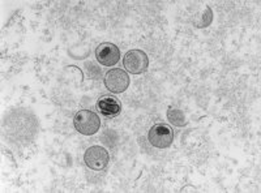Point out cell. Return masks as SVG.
<instances>
[{"label":"cell","mask_w":261,"mask_h":193,"mask_svg":"<svg viewBox=\"0 0 261 193\" xmlns=\"http://www.w3.org/2000/svg\"><path fill=\"white\" fill-rule=\"evenodd\" d=\"M73 125L76 131L85 136H92L99 131L101 119L95 113L90 110H81L74 114Z\"/></svg>","instance_id":"1"},{"label":"cell","mask_w":261,"mask_h":193,"mask_svg":"<svg viewBox=\"0 0 261 193\" xmlns=\"http://www.w3.org/2000/svg\"><path fill=\"white\" fill-rule=\"evenodd\" d=\"M148 140L157 149H166L174 141V131L167 124L157 123L150 128L148 133Z\"/></svg>","instance_id":"2"},{"label":"cell","mask_w":261,"mask_h":193,"mask_svg":"<svg viewBox=\"0 0 261 193\" xmlns=\"http://www.w3.org/2000/svg\"><path fill=\"white\" fill-rule=\"evenodd\" d=\"M84 162L90 170L101 171V170L106 169L110 162V154L103 146H90L89 149H86L85 154H84Z\"/></svg>","instance_id":"3"},{"label":"cell","mask_w":261,"mask_h":193,"mask_svg":"<svg viewBox=\"0 0 261 193\" xmlns=\"http://www.w3.org/2000/svg\"><path fill=\"white\" fill-rule=\"evenodd\" d=\"M123 66L130 74H141L148 69L149 58L143 50H129L123 58Z\"/></svg>","instance_id":"4"},{"label":"cell","mask_w":261,"mask_h":193,"mask_svg":"<svg viewBox=\"0 0 261 193\" xmlns=\"http://www.w3.org/2000/svg\"><path fill=\"white\" fill-rule=\"evenodd\" d=\"M130 78L125 71L120 68H114L107 72L105 76V87L111 93H123L128 89Z\"/></svg>","instance_id":"5"},{"label":"cell","mask_w":261,"mask_h":193,"mask_svg":"<svg viewBox=\"0 0 261 193\" xmlns=\"http://www.w3.org/2000/svg\"><path fill=\"white\" fill-rule=\"evenodd\" d=\"M95 58L101 66L111 67L115 66L120 59V50L111 42H103L95 48Z\"/></svg>","instance_id":"6"},{"label":"cell","mask_w":261,"mask_h":193,"mask_svg":"<svg viewBox=\"0 0 261 193\" xmlns=\"http://www.w3.org/2000/svg\"><path fill=\"white\" fill-rule=\"evenodd\" d=\"M97 108L107 119L115 118L122 111V103L113 95H102L97 101Z\"/></svg>","instance_id":"7"},{"label":"cell","mask_w":261,"mask_h":193,"mask_svg":"<svg viewBox=\"0 0 261 193\" xmlns=\"http://www.w3.org/2000/svg\"><path fill=\"white\" fill-rule=\"evenodd\" d=\"M167 120L175 127H183L187 124V119H186L183 111L172 106L169 107V110H167Z\"/></svg>","instance_id":"8"},{"label":"cell","mask_w":261,"mask_h":193,"mask_svg":"<svg viewBox=\"0 0 261 193\" xmlns=\"http://www.w3.org/2000/svg\"><path fill=\"white\" fill-rule=\"evenodd\" d=\"M213 21V11H212L211 7H205V12L201 13L197 18H195L193 21V25L199 29L202 27H208Z\"/></svg>","instance_id":"9"}]
</instances>
